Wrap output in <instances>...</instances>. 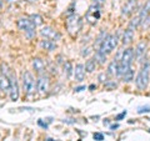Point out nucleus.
<instances>
[{
  "mask_svg": "<svg viewBox=\"0 0 150 141\" xmlns=\"http://www.w3.org/2000/svg\"><path fill=\"white\" fill-rule=\"evenodd\" d=\"M81 26H83V20L81 18L79 15H75V14H73V15L68 16V20H67V29L69 31L70 35H78L79 31L81 30Z\"/></svg>",
  "mask_w": 150,
  "mask_h": 141,
  "instance_id": "obj_1",
  "label": "nucleus"
},
{
  "mask_svg": "<svg viewBox=\"0 0 150 141\" xmlns=\"http://www.w3.org/2000/svg\"><path fill=\"white\" fill-rule=\"evenodd\" d=\"M116 45H118V36L116 35H106L105 39L103 40V43L99 46V50L108 55V54L112 53V50H115Z\"/></svg>",
  "mask_w": 150,
  "mask_h": 141,
  "instance_id": "obj_2",
  "label": "nucleus"
},
{
  "mask_svg": "<svg viewBox=\"0 0 150 141\" xmlns=\"http://www.w3.org/2000/svg\"><path fill=\"white\" fill-rule=\"evenodd\" d=\"M149 64H146L145 66L142 68V70L139 71L137 79H135V84L139 90H145L148 87L149 84Z\"/></svg>",
  "mask_w": 150,
  "mask_h": 141,
  "instance_id": "obj_3",
  "label": "nucleus"
},
{
  "mask_svg": "<svg viewBox=\"0 0 150 141\" xmlns=\"http://www.w3.org/2000/svg\"><path fill=\"white\" fill-rule=\"evenodd\" d=\"M23 89L26 95H33L35 92V79L30 71L23 73Z\"/></svg>",
  "mask_w": 150,
  "mask_h": 141,
  "instance_id": "obj_4",
  "label": "nucleus"
},
{
  "mask_svg": "<svg viewBox=\"0 0 150 141\" xmlns=\"http://www.w3.org/2000/svg\"><path fill=\"white\" fill-rule=\"evenodd\" d=\"M18 27L21 31L25 32V35L29 37V39H33L35 36V25L30 21V19H19L18 20Z\"/></svg>",
  "mask_w": 150,
  "mask_h": 141,
  "instance_id": "obj_5",
  "label": "nucleus"
},
{
  "mask_svg": "<svg viewBox=\"0 0 150 141\" xmlns=\"http://www.w3.org/2000/svg\"><path fill=\"white\" fill-rule=\"evenodd\" d=\"M86 21L90 25H95L98 20L100 19V5H96V4H93V5L89 6L86 15H85Z\"/></svg>",
  "mask_w": 150,
  "mask_h": 141,
  "instance_id": "obj_6",
  "label": "nucleus"
},
{
  "mask_svg": "<svg viewBox=\"0 0 150 141\" xmlns=\"http://www.w3.org/2000/svg\"><path fill=\"white\" fill-rule=\"evenodd\" d=\"M40 34H41V36L44 37V39H50V40H59L60 39V35L59 34V31L58 30H55V29H53L51 26H45V27H43V29L40 30Z\"/></svg>",
  "mask_w": 150,
  "mask_h": 141,
  "instance_id": "obj_7",
  "label": "nucleus"
},
{
  "mask_svg": "<svg viewBox=\"0 0 150 141\" xmlns=\"http://www.w3.org/2000/svg\"><path fill=\"white\" fill-rule=\"evenodd\" d=\"M9 79H10V82H11L10 91H9V94H10V99L13 101H16L19 99V85H18L16 78H15V75L11 73L10 75H9Z\"/></svg>",
  "mask_w": 150,
  "mask_h": 141,
  "instance_id": "obj_8",
  "label": "nucleus"
},
{
  "mask_svg": "<svg viewBox=\"0 0 150 141\" xmlns=\"http://www.w3.org/2000/svg\"><path fill=\"white\" fill-rule=\"evenodd\" d=\"M38 90H39L40 94H45L48 92L49 90V86H50V81H49V78L46 76V75H41V76L39 78V80H38Z\"/></svg>",
  "mask_w": 150,
  "mask_h": 141,
  "instance_id": "obj_9",
  "label": "nucleus"
},
{
  "mask_svg": "<svg viewBox=\"0 0 150 141\" xmlns=\"http://www.w3.org/2000/svg\"><path fill=\"white\" fill-rule=\"evenodd\" d=\"M74 78L76 81H83L84 79H85V74H86V70H85V65L83 64H78L74 68Z\"/></svg>",
  "mask_w": 150,
  "mask_h": 141,
  "instance_id": "obj_10",
  "label": "nucleus"
},
{
  "mask_svg": "<svg viewBox=\"0 0 150 141\" xmlns=\"http://www.w3.org/2000/svg\"><path fill=\"white\" fill-rule=\"evenodd\" d=\"M146 48H148V44L146 41H140V43L137 45V49H135V56H137V59L139 60V61H142V59L145 56V54H146Z\"/></svg>",
  "mask_w": 150,
  "mask_h": 141,
  "instance_id": "obj_11",
  "label": "nucleus"
},
{
  "mask_svg": "<svg viewBox=\"0 0 150 141\" xmlns=\"http://www.w3.org/2000/svg\"><path fill=\"white\" fill-rule=\"evenodd\" d=\"M135 8H137V0H128L125 3V5L123 6V10H121V14L124 16H129L134 13Z\"/></svg>",
  "mask_w": 150,
  "mask_h": 141,
  "instance_id": "obj_12",
  "label": "nucleus"
},
{
  "mask_svg": "<svg viewBox=\"0 0 150 141\" xmlns=\"http://www.w3.org/2000/svg\"><path fill=\"white\" fill-rule=\"evenodd\" d=\"M10 86H11V82H10L9 76H6V75H0V90L4 92H9L10 91Z\"/></svg>",
  "mask_w": 150,
  "mask_h": 141,
  "instance_id": "obj_13",
  "label": "nucleus"
},
{
  "mask_svg": "<svg viewBox=\"0 0 150 141\" xmlns=\"http://www.w3.org/2000/svg\"><path fill=\"white\" fill-rule=\"evenodd\" d=\"M33 68L38 74H43L45 71V64L40 58H34L33 59Z\"/></svg>",
  "mask_w": 150,
  "mask_h": 141,
  "instance_id": "obj_14",
  "label": "nucleus"
},
{
  "mask_svg": "<svg viewBox=\"0 0 150 141\" xmlns=\"http://www.w3.org/2000/svg\"><path fill=\"white\" fill-rule=\"evenodd\" d=\"M118 69H119V61L116 59H114L109 65H108L106 74L110 75V76H115V75H118Z\"/></svg>",
  "mask_w": 150,
  "mask_h": 141,
  "instance_id": "obj_15",
  "label": "nucleus"
},
{
  "mask_svg": "<svg viewBox=\"0 0 150 141\" xmlns=\"http://www.w3.org/2000/svg\"><path fill=\"white\" fill-rule=\"evenodd\" d=\"M40 46L43 48L44 50H48V51H53L56 49V44L55 41L50 40V39H44L40 41Z\"/></svg>",
  "mask_w": 150,
  "mask_h": 141,
  "instance_id": "obj_16",
  "label": "nucleus"
},
{
  "mask_svg": "<svg viewBox=\"0 0 150 141\" xmlns=\"http://www.w3.org/2000/svg\"><path fill=\"white\" fill-rule=\"evenodd\" d=\"M134 39V30L128 27L125 31H124V35H123V44L124 45H129L131 41Z\"/></svg>",
  "mask_w": 150,
  "mask_h": 141,
  "instance_id": "obj_17",
  "label": "nucleus"
},
{
  "mask_svg": "<svg viewBox=\"0 0 150 141\" xmlns=\"http://www.w3.org/2000/svg\"><path fill=\"white\" fill-rule=\"evenodd\" d=\"M98 66V61L95 59H89L86 64H85V70H86V73H93L94 70L96 69Z\"/></svg>",
  "mask_w": 150,
  "mask_h": 141,
  "instance_id": "obj_18",
  "label": "nucleus"
},
{
  "mask_svg": "<svg viewBox=\"0 0 150 141\" xmlns=\"http://www.w3.org/2000/svg\"><path fill=\"white\" fill-rule=\"evenodd\" d=\"M30 21L34 24L35 26H40L43 25V18H41V15H39V14H33V15H30Z\"/></svg>",
  "mask_w": 150,
  "mask_h": 141,
  "instance_id": "obj_19",
  "label": "nucleus"
},
{
  "mask_svg": "<svg viewBox=\"0 0 150 141\" xmlns=\"http://www.w3.org/2000/svg\"><path fill=\"white\" fill-rule=\"evenodd\" d=\"M63 69H64V75H65V76H67L68 79L71 76L73 73H74V68H73V65H71V63H70V61H67V63H65Z\"/></svg>",
  "mask_w": 150,
  "mask_h": 141,
  "instance_id": "obj_20",
  "label": "nucleus"
},
{
  "mask_svg": "<svg viewBox=\"0 0 150 141\" xmlns=\"http://www.w3.org/2000/svg\"><path fill=\"white\" fill-rule=\"evenodd\" d=\"M95 60L99 64H105V61H106V54H104L103 51H100V50H98L96 51V54H95Z\"/></svg>",
  "mask_w": 150,
  "mask_h": 141,
  "instance_id": "obj_21",
  "label": "nucleus"
},
{
  "mask_svg": "<svg viewBox=\"0 0 150 141\" xmlns=\"http://www.w3.org/2000/svg\"><path fill=\"white\" fill-rule=\"evenodd\" d=\"M121 79H123V81H124V82H130L131 80L134 79V71H133L131 69L128 70V71H126V73L123 75V76H121Z\"/></svg>",
  "mask_w": 150,
  "mask_h": 141,
  "instance_id": "obj_22",
  "label": "nucleus"
},
{
  "mask_svg": "<svg viewBox=\"0 0 150 141\" xmlns=\"http://www.w3.org/2000/svg\"><path fill=\"white\" fill-rule=\"evenodd\" d=\"M140 24H142V19H140V16H137V18H134L133 20L130 21L129 27H130V29H133V30H135Z\"/></svg>",
  "mask_w": 150,
  "mask_h": 141,
  "instance_id": "obj_23",
  "label": "nucleus"
},
{
  "mask_svg": "<svg viewBox=\"0 0 150 141\" xmlns=\"http://www.w3.org/2000/svg\"><path fill=\"white\" fill-rule=\"evenodd\" d=\"M93 137H94V140H96V141H103L104 140V135L100 134V133H95L93 135Z\"/></svg>",
  "mask_w": 150,
  "mask_h": 141,
  "instance_id": "obj_24",
  "label": "nucleus"
},
{
  "mask_svg": "<svg viewBox=\"0 0 150 141\" xmlns=\"http://www.w3.org/2000/svg\"><path fill=\"white\" fill-rule=\"evenodd\" d=\"M138 112L139 114H143V112H150V107L149 106H142V107H139Z\"/></svg>",
  "mask_w": 150,
  "mask_h": 141,
  "instance_id": "obj_25",
  "label": "nucleus"
},
{
  "mask_svg": "<svg viewBox=\"0 0 150 141\" xmlns=\"http://www.w3.org/2000/svg\"><path fill=\"white\" fill-rule=\"evenodd\" d=\"M99 80H100V82H106L108 81V74H104V73H103V74H100L99 75Z\"/></svg>",
  "mask_w": 150,
  "mask_h": 141,
  "instance_id": "obj_26",
  "label": "nucleus"
},
{
  "mask_svg": "<svg viewBox=\"0 0 150 141\" xmlns=\"http://www.w3.org/2000/svg\"><path fill=\"white\" fill-rule=\"evenodd\" d=\"M94 4H96V5H103V4L105 3V0H93Z\"/></svg>",
  "mask_w": 150,
  "mask_h": 141,
  "instance_id": "obj_27",
  "label": "nucleus"
},
{
  "mask_svg": "<svg viewBox=\"0 0 150 141\" xmlns=\"http://www.w3.org/2000/svg\"><path fill=\"white\" fill-rule=\"evenodd\" d=\"M126 115V111H123V112H121V114H119L118 116H116V120H121V119H123V117Z\"/></svg>",
  "mask_w": 150,
  "mask_h": 141,
  "instance_id": "obj_28",
  "label": "nucleus"
},
{
  "mask_svg": "<svg viewBox=\"0 0 150 141\" xmlns=\"http://www.w3.org/2000/svg\"><path fill=\"white\" fill-rule=\"evenodd\" d=\"M85 50H86V51H81V55H83V56H88L89 53H90V48H86Z\"/></svg>",
  "mask_w": 150,
  "mask_h": 141,
  "instance_id": "obj_29",
  "label": "nucleus"
},
{
  "mask_svg": "<svg viewBox=\"0 0 150 141\" xmlns=\"http://www.w3.org/2000/svg\"><path fill=\"white\" fill-rule=\"evenodd\" d=\"M84 89H85V86H80V87H76V89H75V91H76V92H79V91L84 90Z\"/></svg>",
  "mask_w": 150,
  "mask_h": 141,
  "instance_id": "obj_30",
  "label": "nucleus"
},
{
  "mask_svg": "<svg viewBox=\"0 0 150 141\" xmlns=\"http://www.w3.org/2000/svg\"><path fill=\"white\" fill-rule=\"evenodd\" d=\"M5 1H6V3H16L18 0H5Z\"/></svg>",
  "mask_w": 150,
  "mask_h": 141,
  "instance_id": "obj_31",
  "label": "nucleus"
},
{
  "mask_svg": "<svg viewBox=\"0 0 150 141\" xmlns=\"http://www.w3.org/2000/svg\"><path fill=\"white\" fill-rule=\"evenodd\" d=\"M110 128H111V129H116V128H118V125H116V124H115V125H111Z\"/></svg>",
  "mask_w": 150,
  "mask_h": 141,
  "instance_id": "obj_32",
  "label": "nucleus"
},
{
  "mask_svg": "<svg viewBox=\"0 0 150 141\" xmlns=\"http://www.w3.org/2000/svg\"><path fill=\"white\" fill-rule=\"evenodd\" d=\"M46 141H54L53 139H46Z\"/></svg>",
  "mask_w": 150,
  "mask_h": 141,
  "instance_id": "obj_33",
  "label": "nucleus"
},
{
  "mask_svg": "<svg viewBox=\"0 0 150 141\" xmlns=\"http://www.w3.org/2000/svg\"><path fill=\"white\" fill-rule=\"evenodd\" d=\"M1 5H3V3H1V0H0V9H1Z\"/></svg>",
  "mask_w": 150,
  "mask_h": 141,
  "instance_id": "obj_34",
  "label": "nucleus"
},
{
  "mask_svg": "<svg viewBox=\"0 0 150 141\" xmlns=\"http://www.w3.org/2000/svg\"><path fill=\"white\" fill-rule=\"evenodd\" d=\"M26 1H30L31 3V1H35V0H26Z\"/></svg>",
  "mask_w": 150,
  "mask_h": 141,
  "instance_id": "obj_35",
  "label": "nucleus"
},
{
  "mask_svg": "<svg viewBox=\"0 0 150 141\" xmlns=\"http://www.w3.org/2000/svg\"><path fill=\"white\" fill-rule=\"evenodd\" d=\"M149 133H150V130H149Z\"/></svg>",
  "mask_w": 150,
  "mask_h": 141,
  "instance_id": "obj_36",
  "label": "nucleus"
}]
</instances>
